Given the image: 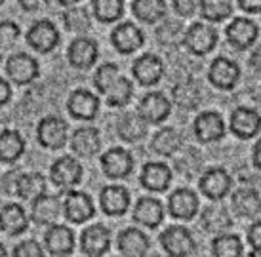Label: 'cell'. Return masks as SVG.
<instances>
[{
  "label": "cell",
  "instance_id": "6da1fadb",
  "mask_svg": "<svg viewBox=\"0 0 261 257\" xmlns=\"http://www.w3.org/2000/svg\"><path fill=\"white\" fill-rule=\"evenodd\" d=\"M160 244L168 255L172 257H189L196 251V242L191 231L185 227H168L160 235Z\"/></svg>",
  "mask_w": 261,
  "mask_h": 257
},
{
  "label": "cell",
  "instance_id": "7a4b0ae2",
  "mask_svg": "<svg viewBox=\"0 0 261 257\" xmlns=\"http://www.w3.org/2000/svg\"><path fill=\"white\" fill-rule=\"evenodd\" d=\"M183 44L195 55H206L218 44V31L204 23H195L183 35Z\"/></svg>",
  "mask_w": 261,
  "mask_h": 257
},
{
  "label": "cell",
  "instance_id": "3957f363",
  "mask_svg": "<svg viewBox=\"0 0 261 257\" xmlns=\"http://www.w3.org/2000/svg\"><path fill=\"white\" fill-rule=\"evenodd\" d=\"M227 40L232 48L237 50H248L250 46H254L259 35V27L248 17H234L229 25H227Z\"/></svg>",
  "mask_w": 261,
  "mask_h": 257
},
{
  "label": "cell",
  "instance_id": "277c9868",
  "mask_svg": "<svg viewBox=\"0 0 261 257\" xmlns=\"http://www.w3.org/2000/svg\"><path fill=\"white\" fill-rule=\"evenodd\" d=\"M50 177L59 189H73L82 179V166L73 156H61L51 164Z\"/></svg>",
  "mask_w": 261,
  "mask_h": 257
},
{
  "label": "cell",
  "instance_id": "5b68a950",
  "mask_svg": "<svg viewBox=\"0 0 261 257\" xmlns=\"http://www.w3.org/2000/svg\"><path fill=\"white\" fill-rule=\"evenodd\" d=\"M195 135L202 143H216L225 135V120L216 110H204L195 120Z\"/></svg>",
  "mask_w": 261,
  "mask_h": 257
},
{
  "label": "cell",
  "instance_id": "8992f818",
  "mask_svg": "<svg viewBox=\"0 0 261 257\" xmlns=\"http://www.w3.org/2000/svg\"><path fill=\"white\" fill-rule=\"evenodd\" d=\"M80 248H82V253H86V255H105L111 248V231L103 225H90L82 231Z\"/></svg>",
  "mask_w": 261,
  "mask_h": 257
},
{
  "label": "cell",
  "instance_id": "52a82bcc",
  "mask_svg": "<svg viewBox=\"0 0 261 257\" xmlns=\"http://www.w3.org/2000/svg\"><path fill=\"white\" fill-rule=\"evenodd\" d=\"M198 185L204 196H208L210 200H221L231 191L232 179L223 168H212L204 172Z\"/></svg>",
  "mask_w": 261,
  "mask_h": 257
},
{
  "label": "cell",
  "instance_id": "ba28073f",
  "mask_svg": "<svg viewBox=\"0 0 261 257\" xmlns=\"http://www.w3.org/2000/svg\"><path fill=\"white\" fill-rule=\"evenodd\" d=\"M103 174L111 179H124L132 174L134 169V158L128 151L120 147H113L101 156Z\"/></svg>",
  "mask_w": 261,
  "mask_h": 257
},
{
  "label": "cell",
  "instance_id": "9c48e42d",
  "mask_svg": "<svg viewBox=\"0 0 261 257\" xmlns=\"http://www.w3.org/2000/svg\"><path fill=\"white\" fill-rule=\"evenodd\" d=\"M63 213L71 223H86L95 215V208L92 198L82 191H71L63 202Z\"/></svg>",
  "mask_w": 261,
  "mask_h": 257
},
{
  "label": "cell",
  "instance_id": "30bf717a",
  "mask_svg": "<svg viewBox=\"0 0 261 257\" xmlns=\"http://www.w3.org/2000/svg\"><path fill=\"white\" fill-rule=\"evenodd\" d=\"M210 82L219 90H232L240 80V67L227 58H218L212 61L210 73H208Z\"/></svg>",
  "mask_w": 261,
  "mask_h": 257
},
{
  "label": "cell",
  "instance_id": "8fae6325",
  "mask_svg": "<svg viewBox=\"0 0 261 257\" xmlns=\"http://www.w3.org/2000/svg\"><path fill=\"white\" fill-rule=\"evenodd\" d=\"M27 42L37 51L48 53L59 44V33L51 21L40 19V21L31 25L29 33H27Z\"/></svg>",
  "mask_w": 261,
  "mask_h": 257
},
{
  "label": "cell",
  "instance_id": "7c38bea8",
  "mask_svg": "<svg viewBox=\"0 0 261 257\" xmlns=\"http://www.w3.org/2000/svg\"><path fill=\"white\" fill-rule=\"evenodd\" d=\"M170 101L166 99L164 94L160 92H151L145 94L143 99L139 101V115L145 120L147 124H160L170 117Z\"/></svg>",
  "mask_w": 261,
  "mask_h": 257
},
{
  "label": "cell",
  "instance_id": "4fadbf2b",
  "mask_svg": "<svg viewBox=\"0 0 261 257\" xmlns=\"http://www.w3.org/2000/svg\"><path fill=\"white\" fill-rule=\"evenodd\" d=\"M229 128L240 139H252L261 130V117L254 109L240 107V109L232 110L231 120H229Z\"/></svg>",
  "mask_w": 261,
  "mask_h": 257
},
{
  "label": "cell",
  "instance_id": "5bb4252c",
  "mask_svg": "<svg viewBox=\"0 0 261 257\" xmlns=\"http://www.w3.org/2000/svg\"><path fill=\"white\" fill-rule=\"evenodd\" d=\"M38 141L46 149H61L67 143V124L58 117H46L37 130Z\"/></svg>",
  "mask_w": 261,
  "mask_h": 257
},
{
  "label": "cell",
  "instance_id": "9a60e30c",
  "mask_svg": "<svg viewBox=\"0 0 261 257\" xmlns=\"http://www.w3.org/2000/svg\"><path fill=\"white\" fill-rule=\"evenodd\" d=\"M168 212L172 217L181 221H191L198 212V196L191 189H177L168 200Z\"/></svg>",
  "mask_w": 261,
  "mask_h": 257
},
{
  "label": "cell",
  "instance_id": "2e32d148",
  "mask_svg": "<svg viewBox=\"0 0 261 257\" xmlns=\"http://www.w3.org/2000/svg\"><path fill=\"white\" fill-rule=\"evenodd\" d=\"M111 42H113V46L116 48L118 53H134V51L139 50L143 46L145 37H143L141 29H138L134 23L126 21V23H120L113 31Z\"/></svg>",
  "mask_w": 261,
  "mask_h": 257
},
{
  "label": "cell",
  "instance_id": "e0dca14e",
  "mask_svg": "<svg viewBox=\"0 0 261 257\" xmlns=\"http://www.w3.org/2000/svg\"><path fill=\"white\" fill-rule=\"evenodd\" d=\"M132 73L136 76V80L143 86H152L162 78L164 74V63L159 55L154 53H145L141 58L136 59V63L132 67Z\"/></svg>",
  "mask_w": 261,
  "mask_h": 257
},
{
  "label": "cell",
  "instance_id": "ac0fdd59",
  "mask_svg": "<svg viewBox=\"0 0 261 257\" xmlns=\"http://www.w3.org/2000/svg\"><path fill=\"white\" fill-rule=\"evenodd\" d=\"M6 73L15 84H31L38 76V63L27 53H15L8 59Z\"/></svg>",
  "mask_w": 261,
  "mask_h": 257
},
{
  "label": "cell",
  "instance_id": "d6986e66",
  "mask_svg": "<svg viewBox=\"0 0 261 257\" xmlns=\"http://www.w3.org/2000/svg\"><path fill=\"white\" fill-rule=\"evenodd\" d=\"M97 55H99V50H97L95 40L86 37L73 40L71 46H69V51H67L69 63L74 69H90L97 61Z\"/></svg>",
  "mask_w": 261,
  "mask_h": 257
},
{
  "label": "cell",
  "instance_id": "ffe728a7",
  "mask_svg": "<svg viewBox=\"0 0 261 257\" xmlns=\"http://www.w3.org/2000/svg\"><path fill=\"white\" fill-rule=\"evenodd\" d=\"M69 112L71 117L79 118V120H94L99 112V99L97 96L90 94L88 90H76L69 97Z\"/></svg>",
  "mask_w": 261,
  "mask_h": 257
},
{
  "label": "cell",
  "instance_id": "44dd1931",
  "mask_svg": "<svg viewBox=\"0 0 261 257\" xmlns=\"http://www.w3.org/2000/svg\"><path fill=\"white\" fill-rule=\"evenodd\" d=\"M134 221L147 229H156L164 221V206L156 198H139L134 208Z\"/></svg>",
  "mask_w": 261,
  "mask_h": 257
},
{
  "label": "cell",
  "instance_id": "7402d4cb",
  "mask_svg": "<svg viewBox=\"0 0 261 257\" xmlns=\"http://www.w3.org/2000/svg\"><path fill=\"white\" fill-rule=\"evenodd\" d=\"M44 242L51 255H71L74 250V233L65 225H51Z\"/></svg>",
  "mask_w": 261,
  "mask_h": 257
},
{
  "label": "cell",
  "instance_id": "603a6c76",
  "mask_svg": "<svg viewBox=\"0 0 261 257\" xmlns=\"http://www.w3.org/2000/svg\"><path fill=\"white\" fill-rule=\"evenodd\" d=\"M99 200H101L103 212L111 215V217L124 215L130 208V192L126 191L124 187H120V185L105 187L101 194H99Z\"/></svg>",
  "mask_w": 261,
  "mask_h": 257
},
{
  "label": "cell",
  "instance_id": "cb8c5ba5",
  "mask_svg": "<svg viewBox=\"0 0 261 257\" xmlns=\"http://www.w3.org/2000/svg\"><path fill=\"white\" fill-rule=\"evenodd\" d=\"M141 185L154 192H162L170 187L172 181V169L168 168L164 162H149L141 169V177H139Z\"/></svg>",
  "mask_w": 261,
  "mask_h": 257
},
{
  "label": "cell",
  "instance_id": "d4e9b609",
  "mask_svg": "<svg viewBox=\"0 0 261 257\" xmlns=\"http://www.w3.org/2000/svg\"><path fill=\"white\" fill-rule=\"evenodd\" d=\"M151 242L143 231L126 229L118 235V251L126 257H143L149 253Z\"/></svg>",
  "mask_w": 261,
  "mask_h": 257
},
{
  "label": "cell",
  "instance_id": "484cf974",
  "mask_svg": "<svg viewBox=\"0 0 261 257\" xmlns=\"http://www.w3.org/2000/svg\"><path fill=\"white\" fill-rule=\"evenodd\" d=\"M232 210L240 217H255L261 212V198L259 192L254 187H240L232 194Z\"/></svg>",
  "mask_w": 261,
  "mask_h": 257
},
{
  "label": "cell",
  "instance_id": "4316f807",
  "mask_svg": "<svg viewBox=\"0 0 261 257\" xmlns=\"http://www.w3.org/2000/svg\"><path fill=\"white\" fill-rule=\"evenodd\" d=\"M29 227L27 213L19 204H8L0 210V229L10 236L21 235Z\"/></svg>",
  "mask_w": 261,
  "mask_h": 257
},
{
  "label": "cell",
  "instance_id": "83f0119b",
  "mask_svg": "<svg viewBox=\"0 0 261 257\" xmlns=\"http://www.w3.org/2000/svg\"><path fill=\"white\" fill-rule=\"evenodd\" d=\"M71 147L79 156H94V154L99 153L101 149V137H99V132L92 128V126H84V128H79L73 135V141H71Z\"/></svg>",
  "mask_w": 261,
  "mask_h": 257
},
{
  "label": "cell",
  "instance_id": "f1b7e54d",
  "mask_svg": "<svg viewBox=\"0 0 261 257\" xmlns=\"http://www.w3.org/2000/svg\"><path fill=\"white\" fill-rule=\"evenodd\" d=\"M61 213V202L56 196L40 194L33 200V221L37 225H54Z\"/></svg>",
  "mask_w": 261,
  "mask_h": 257
},
{
  "label": "cell",
  "instance_id": "f546056e",
  "mask_svg": "<svg viewBox=\"0 0 261 257\" xmlns=\"http://www.w3.org/2000/svg\"><path fill=\"white\" fill-rule=\"evenodd\" d=\"M118 135L120 139H124L126 143H139L141 139L147 137V122L141 118V115L136 112H128L118 120Z\"/></svg>",
  "mask_w": 261,
  "mask_h": 257
},
{
  "label": "cell",
  "instance_id": "4dcf8cb0",
  "mask_svg": "<svg viewBox=\"0 0 261 257\" xmlns=\"http://www.w3.org/2000/svg\"><path fill=\"white\" fill-rule=\"evenodd\" d=\"M151 149L160 156H172L181 149V135L175 128H162L151 139Z\"/></svg>",
  "mask_w": 261,
  "mask_h": 257
},
{
  "label": "cell",
  "instance_id": "1f68e13d",
  "mask_svg": "<svg viewBox=\"0 0 261 257\" xmlns=\"http://www.w3.org/2000/svg\"><path fill=\"white\" fill-rule=\"evenodd\" d=\"M25 151V141L21 133L15 130H4L0 132V160L12 164L15 162Z\"/></svg>",
  "mask_w": 261,
  "mask_h": 257
},
{
  "label": "cell",
  "instance_id": "d6a6232c",
  "mask_svg": "<svg viewBox=\"0 0 261 257\" xmlns=\"http://www.w3.org/2000/svg\"><path fill=\"white\" fill-rule=\"evenodd\" d=\"M132 12L143 23H156L166 15V2L164 0H134Z\"/></svg>",
  "mask_w": 261,
  "mask_h": 257
},
{
  "label": "cell",
  "instance_id": "836d02e7",
  "mask_svg": "<svg viewBox=\"0 0 261 257\" xmlns=\"http://www.w3.org/2000/svg\"><path fill=\"white\" fill-rule=\"evenodd\" d=\"M46 192V179L42 174L33 172V174H21L19 181H17V196L23 200H33L38 198L40 194Z\"/></svg>",
  "mask_w": 261,
  "mask_h": 257
},
{
  "label": "cell",
  "instance_id": "e575fe53",
  "mask_svg": "<svg viewBox=\"0 0 261 257\" xmlns=\"http://www.w3.org/2000/svg\"><path fill=\"white\" fill-rule=\"evenodd\" d=\"M103 96L107 99V105H111V107H126L132 101L134 86H132V82L128 78H124L122 74H120Z\"/></svg>",
  "mask_w": 261,
  "mask_h": 257
},
{
  "label": "cell",
  "instance_id": "d590c367",
  "mask_svg": "<svg viewBox=\"0 0 261 257\" xmlns=\"http://www.w3.org/2000/svg\"><path fill=\"white\" fill-rule=\"evenodd\" d=\"M212 253L216 257H239L244 253L242 240L237 235H218L212 240Z\"/></svg>",
  "mask_w": 261,
  "mask_h": 257
},
{
  "label": "cell",
  "instance_id": "8d00e7d4",
  "mask_svg": "<svg viewBox=\"0 0 261 257\" xmlns=\"http://www.w3.org/2000/svg\"><path fill=\"white\" fill-rule=\"evenodd\" d=\"M200 14L206 21L219 23L232 14L231 0H200Z\"/></svg>",
  "mask_w": 261,
  "mask_h": 257
},
{
  "label": "cell",
  "instance_id": "74e56055",
  "mask_svg": "<svg viewBox=\"0 0 261 257\" xmlns=\"http://www.w3.org/2000/svg\"><path fill=\"white\" fill-rule=\"evenodd\" d=\"M202 225L208 233H214V235H219L232 225L229 213L225 212L223 208H208L202 215Z\"/></svg>",
  "mask_w": 261,
  "mask_h": 257
},
{
  "label": "cell",
  "instance_id": "f35d334b",
  "mask_svg": "<svg viewBox=\"0 0 261 257\" xmlns=\"http://www.w3.org/2000/svg\"><path fill=\"white\" fill-rule=\"evenodd\" d=\"M124 14L122 0H94V15L103 23H113Z\"/></svg>",
  "mask_w": 261,
  "mask_h": 257
},
{
  "label": "cell",
  "instance_id": "ab89813d",
  "mask_svg": "<svg viewBox=\"0 0 261 257\" xmlns=\"http://www.w3.org/2000/svg\"><path fill=\"white\" fill-rule=\"evenodd\" d=\"M63 23L73 33H84L90 29V14L86 8H71L63 14Z\"/></svg>",
  "mask_w": 261,
  "mask_h": 257
},
{
  "label": "cell",
  "instance_id": "60d3db41",
  "mask_svg": "<svg viewBox=\"0 0 261 257\" xmlns=\"http://www.w3.org/2000/svg\"><path fill=\"white\" fill-rule=\"evenodd\" d=\"M118 76H120L118 65H115V63H103V65L97 69V73H95V76H94L95 88L99 90L101 94H105V92L109 90L111 84H113Z\"/></svg>",
  "mask_w": 261,
  "mask_h": 257
},
{
  "label": "cell",
  "instance_id": "b9f144b4",
  "mask_svg": "<svg viewBox=\"0 0 261 257\" xmlns=\"http://www.w3.org/2000/svg\"><path fill=\"white\" fill-rule=\"evenodd\" d=\"M175 101L181 105L183 109H193L195 105H198V88H195L193 84H183L179 88H175Z\"/></svg>",
  "mask_w": 261,
  "mask_h": 257
},
{
  "label": "cell",
  "instance_id": "7bdbcfd3",
  "mask_svg": "<svg viewBox=\"0 0 261 257\" xmlns=\"http://www.w3.org/2000/svg\"><path fill=\"white\" fill-rule=\"evenodd\" d=\"M19 38V27L12 21L0 23V53L10 50L15 44V40Z\"/></svg>",
  "mask_w": 261,
  "mask_h": 257
},
{
  "label": "cell",
  "instance_id": "ee69618b",
  "mask_svg": "<svg viewBox=\"0 0 261 257\" xmlns=\"http://www.w3.org/2000/svg\"><path fill=\"white\" fill-rule=\"evenodd\" d=\"M15 257H42L44 250L40 248V244L35 242V240H25L19 246H15L14 250Z\"/></svg>",
  "mask_w": 261,
  "mask_h": 257
},
{
  "label": "cell",
  "instance_id": "f6af8a7d",
  "mask_svg": "<svg viewBox=\"0 0 261 257\" xmlns=\"http://www.w3.org/2000/svg\"><path fill=\"white\" fill-rule=\"evenodd\" d=\"M172 2H174L175 14L181 15V17H191L200 4V0H172Z\"/></svg>",
  "mask_w": 261,
  "mask_h": 257
},
{
  "label": "cell",
  "instance_id": "bcb514c9",
  "mask_svg": "<svg viewBox=\"0 0 261 257\" xmlns=\"http://www.w3.org/2000/svg\"><path fill=\"white\" fill-rule=\"evenodd\" d=\"M248 242L254 248L252 255H259L261 253V221L254 223L252 227L248 229Z\"/></svg>",
  "mask_w": 261,
  "mask_h": 257
},
{
  "label": "cell",
  "instance_id": "7dc6e473",
  "mask_svg": "<svg viewBox=\"0 0 261 257\" xmlns=\"http://www.w3.org/2000/svg\"><path fill=\"white\" fill-rule=\"evenodd\" d=\"M19 176H21V172H10L4 176L2 179V183H4V191L8 194H15L17 192V181H19Z\"/></svg>",
  "mask_w": 261,
  "mask_h": 257
},
{
  "label": "cell",
  "instance_id": "c3c4849f",
  "mask_svg": "<svg viewBox=\"0 0 261 257\" xmlns=\"http://www.w3.org/2000/svg\"><path fill=\"white\" fill-rule=\"evenodd\" d=\"M239 6L246 14H261V0H239Z\"/></svg>",
  "mask_w": 261,
  "mask_h": 257
},
{
  "label": "cell",
  "instance_id": "681fc988",
  "mask_svg": "<svg viewBox=\"0 0 261 257\" xmlns=\"http://www.w3.org/2000/svg\"><path fill=\"white\" fill-rule=\"evenodd\" d=\"M10 97H12L10 84H8V82L0 76V107H2V105H6V103L10 101Z\"/></svg>",
  "mask_w": 261,
  "mask_h": 257
},
{
  "label": "cell",
  "instance_id": "f907efd6",
  "mask_svg": "<svg viewBox=\"0 0 261 257\" xmlns=\"http://www.w3.org/2000/svg\"><path fill=\"white\" fill-rule=\"evenodd\" d=\"M19 4L27 12H37V10H40L46 4V0H19Z\"/></svg>",
  "mask_w": 261,
  "mask_h": 257
},
{
  "label": "cell",
  "instance_id": "816d5d0a",
  "mask_svg": "<svg viewBox=\"0 0 261 257\" xmlns=\"http://www.w3.org/2000/svg\"><path fill=\"white\" fill-rule=\"evenodd\" d=\"M254 164L255 168L261 169V139L257 141V145L254 147Z\"/></svg>",
  "mask_w": 261,
  "mask_h": 257
},
{
  "label": "cell",
  "instance_id": "f5cc1de1",
  "mask_svg": "<svg viewBox=\"0 0 261 257\" xmlns=\"http://www.w3.org/2000/svg\"><path fill=\"white\" fill-rule=\"evenodd\" d=\"M252 65L261 71V46L254 51V55H252Z\"/></svg>",
  "mask_w": 261,
  "mask_h": 257
},
{
  "label": "cell",
  "instance_id": "db71d44e",
  "mask_svg": "<svg viewBox=\"0 0 261 257\" xmlns=\"http://www.w3.org/2000/svg\"><path fill=\"white\" fill-rule=\"evenodd\" d=\"M58 2L61 4V6H74L79 0H58Z\"/></svg>",
  "mask_w": 261,
  "mask_h": 257
},
{
  "label": "cell",
  "instance_id": "11a10c76",
  "mask_svg": "<svg viewBox=\"0 0 261 257\" xmlns=\"http://www.w3.org/2000/svg\"><path fill=\"white\" fill-rule=\"evenodd\" d=\"M4 255H8V251L4 250V246H2V244H0V257H4Z\"/></svg>",
  "mask_w": 261,
  "mask_h": 257
},
{
  "label": "cell",
  "instance_id": "9f6ffc18",
  "mask_svg": "<svg viewBox=\"0 0 261 257\" xmlns=\"http://www.w3.org/2000/svg\"><path fill=\"white\" fill-rule=\"evenodd\" d=\"M2 2H4V0H0V4H2Z\"/></svg>",
  "mask_w": 261,
  "mask_h": 257
}]
</instances>
